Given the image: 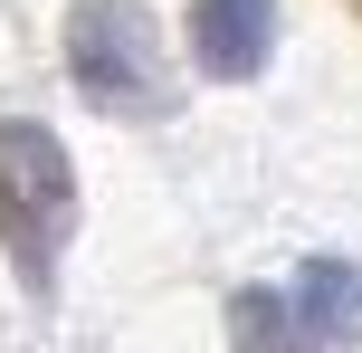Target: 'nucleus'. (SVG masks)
Here are the masks:
<instances>
[{
    "mask_svg": "<svg viewBox=\"0 0 362 353\" xmlns=\"http://www.w3.org/2000/svg\"><path fill=\"white\" fill-rule=\"evenodd\" d=\"M67 239H76V163H67V144H57L48 125L10 115V125H0V248H10V267H19L29 296L57 287Z\"/></svg>",
    "mask_w": 362,
    "mask_h": 353,
    "instance_id": "obj_1",
    "label": "nucleus"
},
{
    "mask_svg": "<svg viewBox=\"0 0 362 353\" xmlns=\"http://www.w3.org/2000/svg\"><path fill=\"white\" fill-rule=\"evenodd\" d=\"M67 76L105 115H172L163 29L144 0H67Z\"/></svg>",
    "mask_w": 362,
    "mask_h": 353,
    "instance_id": "obj_2",
    "label": "nucleus"
},
{
    "mask_svg": "<svg viewBox=\"0 0 362 353\" xmlns=\"http://www.w3.org/2000/svg\"><path fill=\"white\" fill-rule=\"evenodd\" d=\"M267 48H276V0H191V57L219 86L257 76Z\"/></svg>",
    "mask_w": 362,
    "mask_h": 353,
    "instance_id": "obj_3",
    "label": "nucleus"
},
{
    "mask_svg": "<svg viewBox=\"0 0 362 353\" xmlns=\"http://www.w3.org/2000/svg\"><path fill=\"white\" fill-rule=\"evenodd\" d=\"M286 296H296V316H305V335L325 344V353L362 344V267H344V258H305Z\"/></svg>",
    "mask_w": 362,
    "mask_h": 353,
    "instance_id": "obj_4",
    "label": "nucleus"
},
{
    "mask_svg": "<svg viewBox=\"0 0 362 353\" xmlns=\"http://www.w3.org/2000/svg\"><path fill=\"white\" fill-rule=\"evenodd\" d=\"M229 344L238 353H325L305 335V316H296L286 287H238V296H229Z\"/></svg>",
    "mask_w": 362,
    "mask_h": 353,
    "instance_id": "obj_5",
    "label": "nucleus"
}]
</instances>
